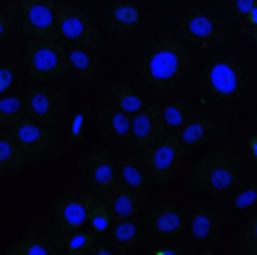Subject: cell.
I'll return each mask as SVG.
<instances>
[{
    "label": "cell",
    "instance_id": "cell-20",
    "mask_svg": "<svg viewBox=\"0 0 257 255\" xmlns=\"http://www.w3.org/2000/svg\"><path fill=\"white\" fill-rule=\"evenodd\" d=\"M118 181H123L125 186H130V188L139 190H150V173H148V168L143 166V161L139 159V155H125L121 157V161H118Z\"/></svg>",
    "mask_w": 257,
    "mask_h": 255
},
{
    "label": "cell",
    "instance_id": "cell-8",
    "mask_svg": "<svg viewBox=\"0 0 257 255\" xmlns=\"http://www.w3.org/2000/svg\"><path fill=\"white\" fill-rule=\"evenodd\" d=\"M25 101H27V116L43 125H58L61 114L65 110V94L58 85H49V83H34L25 92Z\"/></svg>",
    "mask_w": 257,
    "mask_h": 255
},
{
    "label": "cell",
    "instance_id": "cell-18",
    "mask_svg": "<svg viewBox=\"0 0 257 255\" xmlns=\"http://www.w3.org/2000/svg\"><path fill=\"white\" fill-rule=\"evenodd\" d=\"M141 9L137 7L135 3L130 0H116L107 7V14H105V23L116 36H125V34L135 32L137 27L141 25Z\"/></svg>",
    "mask_w": 257,
    "mask_h": 255
},
{
    "label": "cell",
    "instance_id": "cell-35",
    "mask_svg": "<svg viewBox=\"0 0 257 255\" xmlns=\"http://www.w3.org/2000/svg\"><path fill=\"white\" fill-rule=\"evenodd\" d=\"M12 29H14L12 16H9L5 9H0V41H3V38H7L9 34H12Z\"/></svg>",
    "mask_w": 257,
    "mask_h": 255
},
{
    "label": "cell",
    "instance_id": "cell-11",
    "mask_svg": "<svg viewBox=\"0 0 257 255\" xmlns=\"http://www.w3.org/2000/svg\"><path fill=\"white\" fill-rule=\"evenodd\" d=\"M92 202L94 197L87 193H67L54 206L52 213L54 226L65 235H70L72 230L83 228V224L87 222V213H90Z\"/></svg>",
    "mask_w": 257,
    "mask_h": 255
},
{
    "label": "cell",
    "instance_id": "cell-22",
    "mask_svg": "<svg viewBox=\"0 0 257 255\" xmlns=\"http://www.w3.org/2000/svg\"><path fill=\"white\" fill-rule=\"evenodd\" d=\"M141 244V230L135 219H116L112 222V246L114 253H127Z\"/></svg>",
    "mask_w": 257,
    "mask_h": 255
},
{
    "label": "cell",
    "instance_id": "cell-17",
    "mask_svg": "<svg viewBox=\"0 0 257 255\" xmlns=\"http://www.w3.org/2000/svg\"><path fill=\"white\" fill-rule=\"evenodd\" d=\"M98 125L116 144H127L132 137V114L118 110L114 103H103L98 107Z\"/></svg>",
    "mask_w": 257,
    "mask_h": 255
},
{
    "label": "cell",
    "instance_id": "cell-1",
    "mask_svg": "<svg viewBox=\"0 0 257 255\" xmlns=\"http://www.w3.org/2000/svg\"><path fill=\"white\" fill-rule=\"evenodd\" d=\"M190 72V52L181 38L164 34L143 47L139 61V76L155 92H166L179 87Z\"/></svg>",
    "mask_w": 257,
    "mask_h": 255
},
{
    "label": "cell",
    "instance_id": "cell-23",
    "mask_svg": "<svg viewBox=\"0 0 257 255\" xmlns=\"http://www.w3.org/2000/svg\"><path fill=\"white\" fill-rule=\"evenodd\" d=\"M27 155L21 150V146L16 144V139L9 135H0V177H7L9 173L23 168L27 164Z\"/></svg>",
    "mask_w": 257,
    "mask_h": 255
},
{
    "label": "cell",
    "instance_id": "cell-6",
    "mask_svg": "<svg viewBox=\"0 0 257 255\" xmlns=\"http://www.w3.org/2000/svg\"><path fill=\"white\" fill-rule=\"evenodd\" d=\"M56 32L63 41L72 43V45L87 47L92 52L103 47L101 32H98L94 18L67 0H56Z\"/></svg>",
    "mask_w": 257,
    "mask_h": 255
},
{
    "label": "cell",
    "instance_id": "cell-36",
    "mask_svg": "<svg viewBox=\"0 0 257 255\" xmlns=\"http://www.w3.org/2000/svg\"><path fill=\"white\" fill-rule=\"evenodd\" d=\"M90 253L92 255H112L114 253V246H110V244H105V242H94L92 244V248H90Z\"/></svg>",
    "mask_w": 257,
    "mask_h": 255
},
{
    "label": "cell",
    "instance_id": "cell-12",
    "mask_svg": "<svg viewBox=\"0 0 257 255\" xmlns=\"http://www.w3.org/2000/svg\"><path fill=\"white\" fill-rule=\"evenodd\" d=\"M81 173L85 175V181L92 190L96 193H105L110 186L118 181V166L114 157L105 150L90 153L81 159Z\"/></svg>",
    "mask_w": 257,
    "mask_h": 255
},
{
    "label": "cell",
    "instance_id": "cell-32",
    "mask_svg": "<svg viewBox=\"0 0 257 255\" xmlns=\"http://www.w3.org/2000/svg\"><path fill=\"white\" fill-rule=\"evenodd\" d=\"M14 81H16V70H14V65L9 61H0V96L7 94L9 87L14 85Z\"/></svg>",
    "mask_w": 257,
    "mask_h": 255
},
{
    "label": "cell",
    "instance_id": "cell-16",
    "mask_svg": "<svg viewBox=\"0 0 257 255\" xmlns=\"http://www.w3.org/2000/svg\"><path fill=\"white\" fill-rule=\"evenodd\" d=\"M219 137H226V128H221L208 114H195L184 128H179V139L184 141L188 150L199 148V146L208 144L212 139H219Z\"/></svg>",
    "mask_w": 257,
    "mask_h": 255
},
{
    "label": "cell",
    "instance_id": "cell-37",
    "mask_svg": "<svg viewBox=\"0 0 257 255\" xmlns=\"http://www.w3.org/2000/svg\"><path fill=\"white\" fill-rule=\"evenodd\" d=\"M241 18H244L246 23H248V27H257V3H255L253 7H250Z\"/></svg>",
    "mask_w": 257,
    "mask_h": 255
},
{
    "label": "cell",
    "instance_id": "cell-31",
    "mask_svg": "<svg viewBox=\"0 0 257 255\" xmlns=\"http://www.w3.org/2000/svg\"><path fill=\"white\" fill-rule=\"evenodd\" d=\"M257 204V181L248 184L241 193H237V197L233 199V206L235 208H248V206Z\"/></svg>",
    "mask_w": 257,
    "mask_h": 255
},
{
    "label": "cell",
    "instance_id": "cell-13",
    "mask_svg": "<svg viewBox=\"0 0 257 255\" xmlns=\"http://www.w3.org/2000/svg\"><path fill=\"white\" fill-rule=\"evenodd\" d=\"M168 132V125L164 123L159 105H143L139 112L132 114V137L137 148H146V146L155 144Z\"/></svg>",
    "mask_w": 257,
    "mask_h": 255
},
{
    "label": "cell",
    "instance_id": "cell-30",
    "mask_svg": "<svg viewBox=\"0 0 257 255\" xmlns=\"http://www.w3.org/2000/svg\"><path fill=\"white\" fill-rule=\"evenodd\" d=\"M237 251L246 255H257V213L241 226L239 239H237Z\"/></svg>",
    "mask_w": 257,
    "mask_h": 255
},
{
    "label": "cell",
    "instance_id": "cell-38",
    "mask_svg": "<svg viewBox=\"0 0 257 255\" xmlns=\"http://www.w3.org/2000/svg\"><path fill=\"white\" fill-rule=\"evenodd\" d=\"M248 150H250V155H253V161L257 166V132H253V135L248 137Z\"/></svg>",
    "mask_w": 257,
    "mask_h": 255
},
{
    "label": "cell",
    "instance_id": "cell-9",
    "mask_svg": "<svg viewBox=\"0 0 257 255\" xmlns=\"http://www.w3.org/2000/svg\"><path fill=\"white\" fill-rule=\"evenodd\" d=\"M12 137L16 139V144L21 146V150L27 155V159H43L61 150L56 137L47 130V125L34 121L32 116H25L23 121H18L16 125H12Z\"/></svg>",
    "mask_w": 257,
    "mask_h": 255
},
{
    "label": "cell",
    "instance_id": "cell-40",
    "mask_svg": "<svg viewBox=\"0 0 257 255\" xmlns=\"http://www.w3.org/2000/svg\"><path fill=\"white\" fill-rule=\"evenodd\" d=\"M241 32H244V36L248 38L253 45H257V27H244Z\"/></svg>",
    "mask_w": 257,
    "mask_h": 255
},
{
    "label": "cell",
    "instance_id": "cell-29",
    "mask_svg": "<svg viewBox=\"0 0 257 255\" xmlns=\"http://www.w3.org/2000/svg\"><path fill=\"white\" fill-rule=\"evenodd\" d=\"M94 242H96V235H94L92 230H83V228L72 230L65 242V253L67 255H87Z\"/></svg>",
    "mask_w": 257,
    "mask_h": 255
},
{
    "label": "cell",
    "instance_id": "cell-27",
    "mask_svg": "<svg viewBox=\"0 0 257 255\" xmlns=\"http://www.w3.org/2000/svg\"><path fill=\"white\" fill-rule=\"evenodd\" d=\"M54 253H56L54 242H49L47 237L36 233L25 235L7 251V255H54Z\"/></svg>",
    "mask_w": 257,
    "mask_h": 255
},
{
    "label": "cell",
    "instance_id": "cell-21",
    "mask_svg": "<svg viewBox=\"0 0 257 255\" xmlns=\"http://www.w3.org/2000/svg\"><path fill=\"white\" fill-rule=\"evenodd\" d=\"M105 94L110 99V103H114L118 110L127 112V114H135V112H139L146 105L143 96L132 85H127L125 81H112L105 87Z\"/></svg>",
    "mask_w": 257,
    "mask_h": 255
},
{
    "label": "cell",
    "instance_id": "cell-39",
    "mask_svg": "<svg viewBox=\"0 0 257 255\" xmlns=\"http://www.w3.org/2000/svg\"><path fill=\"white\" fill-rule=\"evenodd\" d=\"M152 255H181V248L175 246V248H155Z\"/></svg>",
    "mask_w": 257,
    "mask_h": 255
},
{
    "label": "cell",
    "instance_id": "cell-26",
    "mask_svg": "<svg viewBox=\"0 0 257 255\" xmlns=\"http://www.w3.org/2000/svg\"><path fill=\"white\" fill-rule=\"evenodd\" d=\"M27 116L25 94H3L0 96V128H12Z\"/></svg>",
    "mask_w": 257,
    "mask_h": 255
},
{
    "label": "cell",
    "instance_id": "cell-41",
    "mask_svg": "<svg viewBox=\"0 0 257 255\" xmlns=\"http://www.w3.org/2000/svg\"><path fill=\"white\" fill-rule=\"evenodd\" d=\"M250 121H253V123L257 125V107H255V112H253V116H250Z\"/></svg>",
    "mask_w": 257,
    "mask_h": 255
},
{
    "label": "cell",
    "instance_id": "cell-10",
    "mask_svg": "<svg viewBox=\"0 0 257 255\" xmlns=\"http://www.w3.org/2000/svg\"><path fill=\"white\" fill-rule=\"evenodd\" d=\"M21 27L27 38L58 36L56 0H21Z\"/></svg>",
    "mask_w": 257,
    "mask_h": 255
},
{
    "label": "cell",
    "instance_id": "cell-3",
    "mask_svg": "<svg viewBox=\"0 0 257 255\" xmlns=\"http://www.w3.org/2000/svg\"><path fill=\"white\" fill-rule=\"evenodd\" d=\"M25 67L38 83L61 78L70 72V58L61 38H27L25 43Z\"/></svg>",
    "mask_w": 257,
    "mask_h": 255
},
{
    "label": "cell",
    "instance_id": "cell-28",
    "mask_svg": "<svg viewBox=\"0 0 257 255\" xmlns=\"http://www.w3.org/2000/svg\"><path fill=\"white\" fill-rule=\"evenodd\" d=\"M112 215H110V208H107L105 199H94L92 206H90V213H87V224H90L92 233L96 235H105L107 230L112 228Z\"/></svg>",
    "mask_w": 257,
    "mask_h": 255
},
{
    "label": "cell",
    "instance_id": "cell-33",
    "mask_svg": "<svg viewBox=\"0 0 257 255\" xmlns=\"http://www.w3.org/2000/svg\"><path fill=\"white\" fill-rule=\"evenodd\" d=\"M85 116H87V110L78 112V114L74 116V121H72V139L74 141H78L83 137V123H85Z\"/></svg>",
    "mask_w": 257,
    "mask_h": 255
},
{
    "label": "cell",
    "instance_id": "cell-14",
    "mask_svg": "<svg viewBox=\"0 0 257 255\" xmlns=\"http://www.w3.org/2000/svg\"><path fill=\"white\" fill-rule=\"evenodd\" d=\"M148 226L161 237H179L186 230V213L179 204L157 202L148 210Z\"/></svg>",
    "mask_w": 257,
    "mask_h": 255
},
{
    "label": "cell",
    "instance_id": "cell-7",
    "mask_svg": "<svg viewBox=\"0 0 257 255\" xmlns=\"http://www.w3.org/2000/svg\"><path fill=\"white\" fill-rule=\"evenodd\" d=\"M179 34L188 43L210 47V45H219V43L228 41L230 27L219 16H215V14L204 12V9H190V12H186L181 16Z\"/></svg>",
    "mask_w": 257,
    "mask_h": 255
},
{
    "label": "cell",
    "instance_id": "cell-5",
    "mask_svg": "<svg viewBox=\"0 0 257 255\" xmlns=\"http://www.w3.org/2000/svg\"><path fill=\"white\" fill-rule=\"evenodd\" d=\"M188 155V148L184 141L179 139V135H175V130H168L161 139H157L155 144L141 148L139 159L148 168L150 177L157 184H168L177 175V170L181 168Z\"/></svg>",
    "mask_w": 257,
    "mask_h": 255
},
{
    "label": "cell",
    "instance_id": "cell-19",
    "mask_svg": "<svg viewBox=\"0 0 257 255\" xmlns=\"http://www.w3.org/2000/svg\"><path fill=\"white\" fill-rule=\"evenodd\" d=\"M226 215L221 208L215 206H197L190 219V235L199 242H208L217 233H219L221 224H224Z\"/></svg>",
    "mask_w": 257,
    "mask_h": 255
},
{
    "label": "cell",
    "instance_id": "cell-25",
    "mask_svg": "<svg viewBox=\"0 0 257 255\" xmlns=\"http://www.w3.org/2000/svg\"><path fill=\"white\" fill-rule=\"evenodd\" d=\"M67 58H70V70L76 74L78 81L87 83L98 74V63L92 52H87V47L76 45L74 50H67Z\"/></svg>",
    "mask_w": 257,
    "mask_h": 255
},
{
    "label": "cell",
    "instance_id": "cell-2",
    "mask_svg": "<svg viewBox=\"0 0 257 255\" xmlns=\"http://www.w3.org/2000/svg\"><path fill=\"white\" fill-rule=\"evenodd\" d=\"M241 175H244V164L239 153L228 146H221L197 164L190 175V184L199 190H210L224 197L235 190Z\"/></svg>",
    "mask_w": 257,
    "mask_h": 255
},
{
    "label": "cell",
    "instance_id": "cell-34",
    "mask_svg": "<svg viewBox=\"0 0 257 255\" xmlns=\"http://www.w3.org/2000/svg\"><path fill=\"white\" fill-rule=\"evenodd\" d=\"M255 3L257 0H228V7H230V12L237 14V16H244Z\"/></svg>",
    "mask_w": 257,
    "mask_h": 255
},
{
    "label": "cell",
    "instance_id": "cell-15",
    "mask_svg": "<svg viewBox=\"0 0 257 255\" xmlns=\"http://www.w3.org/2000/svg\"><path fill=\"white\" fill-rule=\"evenodd\" d=\"M103 197H105V204L114 222L116 219H132L141 210V193L125 186L123 181H116L114 186H110L103 193Z\"/></svg>",
    "mask_w": 257,
    "mask_h": 255
},
{
    "label": "cell",
    "instance_id": "cell-24",
    "mask_svg": "<svg viewBox=\"0 0 257 255\" xmlns=\"http://www.w3.org/2000/svg\"><path fill=\"white\" fill-rule=\"evenodd\" d=\"M195 114H199V110L190 99H177L168 103L166 107H161V116H164V123L168 125V130L184 128Z\"/></svg>",
    "mask_w": 257,
    "mask_h": 255
},
{
    "label": "cell",
    "instance_id": "cell-4",
    "mask_svg": "<svg viewBox=\"0 0 257 255\" xmlns=\"http://www.w3.org/2000/svg\"><path fill=\"white\" fill-rule=\"evenodd\" d=\"M204 87L212 99L228 103L248 90V74L241 61L233 56H215L204 67Z\"/></svg>",
    "mask_w": 257,
    "mask_h": 255
}]
</instances>
